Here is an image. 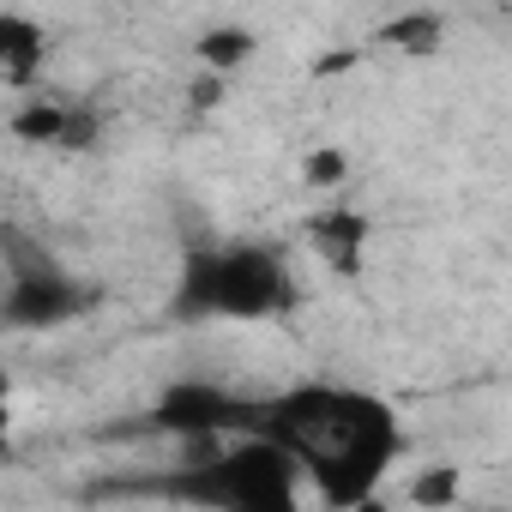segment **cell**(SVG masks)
<instances>
[{
  "label": "cell",
  "mask_w": 512,
  "mask_h": 512,
  "mask_svg": "<svg viewBox=\"0 0 512 512\" xmlns=\"http://www.w3.org/2000/svg\"><path fill=\"white\" fill-rule=\"evenodd\" d=\"M253 428L278 434L302 458L308 494L326 506H368L404 452L398 410L362 386H332V380H308L253 404Z\"/></svg>",
  "instance_id": "obj_1"
},
{
  "label": "cell",
  "mask_w": 512,
  "mask_h": 512,
  "mask_svg": "<svg viewBox=\"0 0 512 512\" xmlns=\"http://www.w3.org/2000/svg\"><path fill=\"white\" fill-rule=\"evenodd\" d=\"M290 266L266 241H211L193 247L175 272V314L181 320H272L290 308Z\"/></svg>",
  "instance_id": "obj_2"
},
{
  "label": "cell",
  "mask_w": 512,
  "mask_h": 512,
  "mask_svg": "<svg viewBox=\"0 0 512 512\" xmlns=\"http://www.w3.org/2000/svg\"><path fill=\"white\" fill-rule=\"evenodd\" d=\"M193 452L199 464L181 476L187 500H205L223 512H296V500L308 494L302 458L266 428H235L223 440H199Z\"/></svg>",
  "instance_id": "obj_3"
},
{
  "label": "cell",
  "mask_w": 512,
  "mask_h": 512,
  "mask_svg": "<svg viewBox=\"0 0 512 512\" xmlns=\"http://www.w3.org/2000/svg\"><path fill=\"white\" fill-rule=\"evenodd\" d=\"M97 308V284H85L79 272L55 266V260H13L7 272V296H0V320L13 332H55L73 326Z\"/></svg>",
  "instance_id": "obj_4"
},
{
  "label": "cell",
  "mask_w": 512,
  "mask_h": 512,
  "mask_svg": "<svg viewBox=\"0 0 512 512\" xmlns=\"http://www.w3.org/2000/svg\"><path fill=\"white\" fill-rule=\"evenodd\" d=\"M151 428L199 446V440H223L235 428H253V404L235 398V392H223V386H211V380H175V386L157 392Z\"/></svg>",
  "instance_id": "obj_5"
},
{
  "label": "cell",
  "mask_w": 512,
  "mask_h": 512,
  "mask_svg": "<svg viewBox=\"0 0 512 512\" xmlns=\"http://www.w3.org/2000/svg\"><path fill=\"white\" fill-rule=\"evenodd\" d=\"M368 241H374V223H368L356 205H326V211L308 217V247L320 253L338 278H362Z\"/></svg>",
  "instance_id": "obj_6"
},
{
  "label": "cell",
  "mask_w": 512,
  "mask_h": 512,
  "mask_svg": "<svg viewBox=\"0 0 512 512\" xmlns=\"http://www.w3.org/2000/svg\"><path fill=\"white\" fill-rule=\"evenodd\" d=\"M49 67V31L31 25L25 13H7L0 19V79L13 91H31Z\"/></svg>",
  "instance_id": "obj_7"
},
{
  "label": "cell",
  "mask_w": 512,
  "mask_h": 512,
  "mask_svg": "<svg viewBox=\"0 0 512 512\" xmlns=\"http://www.w3.org/2000/svg\"><path fill=\"white\" fill-rule=\"evenodd\" d=\"M253 55H260V31H247V25H211L193 37V61L211 79H235Z\"/></svg>",
  "instance_id": "obj_8"
},
{
  "label": "cell",
  "mask_w": 512,
  "mask_h": 512,
  "mask_svg": "<svg viewBox=\"0 0 512 512\" xmlns=\"http://www.w3.org/2000/svg\"><path fill=\"white\" fill-rule=\"evenodd\" d=\"M73 109L67 103H49V97H37V103H19L13 109V133L25 139V145H67L73 133Z\"/></svg>",
  "instance_id": "obj_9"
},
{
  "label": "cell",
  "mask_w": 512,
  "mask_h": 512,
  "mask_svg": "<svg viewBox=\"0 0 512 512\" xmlns=\"http://www.w3.org/2000/svg\"><path fill=\"white\" fill-rule=\"evenodd\" d=\"M440 13H404L392 25H380V43L386 49H404V55H434L440 49Z\"/></svg>",
  "instance_id": "obj_10"
},
{
  "label": "cell",
  "mask_w": 512,
  "mask_h": 512,
  "mask_svg": "<svg viewBox=\"0 0 512 512\" xmlns=\"http://www.w3.org/2000/svg\"><path fill=\"white\" fill-rule=\"evenodd\" d=\"M302 181L320 187V193H338V187L350 181V151H344V145H320V151H308V157H302Z\"/></svg>",
  "instance_id": "obj_11"
},
{
  "label": "cell",
  "mask_w": 512,
  "mask_h": 512,
  "mask_svg": "<svg viewBox=\"0 0 512 512\" xmlns=\"http://www.w3.org/2000/svg\"><path fill=\"white\" fill-rule=\"evenodd\" d=\"M422 506L434 500V506H446V500H458V470L452 464H440V470H428V476H416V488H410Z\"/></svg>",
  "instance_id": "obj_12"
}]
</instances>
